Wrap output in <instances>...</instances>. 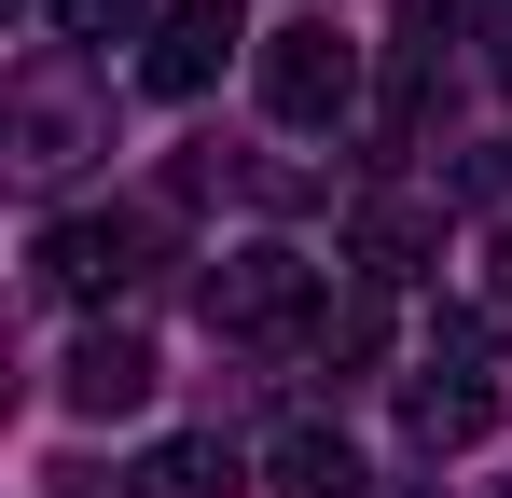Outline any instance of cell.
Listing matches in <instances>:
<instances>
[{
	"label": "cell",
	"mask_w": 512,
	"mask_h": 498,
	"mask_svg": "<svg viewBox=\"0 0 512 498\" xmlns=\"http://www.w3.org/2000/svg\"><path fill=\"white\" fill-rule=\"evenodd\" d=\"M402 429H416L429 457H471L499 429V332L485 319H443V346L402 374Z\"/></svg>",
	"instance_id": "obj_1"
},
{
	"label": "cell",
	"mask_w": 512,
	"mask_h": 498,
	"mask_svg": "<svg viewBox=\"0 0 512 498\" xmlns=\"http://www.w3.org/2000/svg\"><path fill=\"white\" fill-rule=\"evenodd\" d=\"M250 70H263V111H277V125H305V139H319V125H360V42H346L333 14H291Z\"/></svg>",
	"instance_id": "obj_2"
},
{
	"label": "cell",
	"mask_w": 512,
	"mask_h": 498,
	"mask_svg": "<svg viewBox=\"0 0 512 498\" xmlns=\"http://www.w3.org/2000/svg\"><path fill=\"white\" fill-rule=\"evenodd\" d=\"M277 319H319V263L305 249H222L208 263V332H277Z\"/></svg>",
	"instance_id": "obj_3"
},
{
	"label": "cell",
	"mask_w": 512,
	"mask_h": 498,
	"mask_svg": "<svg viewBox=\"0 0 512 498\" xmlns=\"http://www.w3.org/2000/svg\"><path fill=\"white\" fill-rule=\"evenodd\" d=\"M139 263H153V222H42V291L70 305H111Z\"/></svg>",
	"instance_id": "obj_4"
},
{
	"label": "cell",
	"mask_w": 512,
	"mask_h": 498,
	"mask_svg": "<svg viewBox=\"0 0 512 498\" xmlns=\"http://www.w3.org/2000/svg\"><path fill=\"white\" fill-rule=\"evenodd\" d=\"M222 56H236V0H180L167 28L139 42V83H153V97H208Z\"/></svg>",
	"instance_id": "obj_5"
},
{
	"label": "cell",
	"mask_w": 512,
	"mask_h": 498,
	"mask_svg": "<svg viewBox=\"0 0 512 498\" xmlns=\"http://www.w3.org/2000/svg\"><path fill=\"white\" fill-rule=\"evenodd\" d=\"M56 402H70V415H139V402H153V346H139V332H111V319H97L84 346L56 360Z\"/></svg>",
	"instance_id": "obj_6"
},
{
	"label": "cell",
	"mask_w": 512,
	"mask_h": 498,
	"mask_svg": "<svg viewBox=\"0 0 512 498\" xmlns=\"http://www.w3.org/2000/svg\"><path fill=\"white\" fill-rule=\"evenodd\" d=\"M305 360H319V374H374V360H388V277H333L319 319H305Z\"/></svg>",
	"instance_id": "obj_7"
},
{
	"label": "cell",
	"mask_w": 512,
	"mask_h": 498,
	"mask_svg": "<svg viewBox=\"0 0 512 498\" xmlns=\"http://www.w3.org/2000/svg\"><path fill=\"white\" fill-rule=\"evenodd\" d=\"M429 249H443V208H416V194H374V208L346 222V263H360V277H416Z\"/></svg>",
	"instance_id": "obj_8"
},
{
	"label": "cell",
	"mask_w": 512,
	"mask_h": 498,
	"mask_svg": "<svg viewBox=\"0 0 512 498\" xmlns=\"http://www.w3.org/2000/svg\"><path fill=\"white\" fill-rule=\"evenodd\" d=\"M125 498H250V471H236V443H222V429H180V443L139 457V485H125Z\"/></svg>",
	"instance_id": "obj_9"
},
{
	"label": "cell",
	"mask_w": 512,
	"mask_h": 498,
	"mask_svg": "<svg viewBox=\"0 0 512 498\" xmlns=\"http://www.w3.org/2000/svg\"><path fill=\"white\" fill-rule=\"evenodd\" d=\"M263 485H277V498H360L374 471H360V443H346V429H277Z\"/></svg>",
	"instance_id": "obj_10"
},
{
	"label": "cell",
	"mask_w": 512,
	"mask_h": 498,
	"mask_svg": "<svg viewBox=\"0 0 512 498\" xmlns=\"http://www.w3.org/2000/svg\"><path fill=\"white\" fill-rule=\"evenodd\" d=\"M42 14H56V42H97V56H111V42H153V28H167L153 0H42Z\"/></svg>",
	"instance_id": "obj_11"
},
{
	"label": "cell",
	"mask_w": 512,
	"mask_h": 498,
	"mask_svg": "<svg viewBox=\"0 0 512 498\" xmlns=\"http://www.w3.org/2000/svg\"><path fill=\"white\" fill-rule=\"evenodd\" d=\"M499 305H512V236H499Z\"/></svg>",
	"instance_id": "obj_12"
},
{
	"label": "cell",
	"mask_w": 512,
	"mask_h": 498,
	"mask_svg": "<svg viewBox=\"0 0 512 498\" xmlns=\"http://www.w3.org/2000/svg\"><path fill=\"white\" fill-rule=\"evenodd\" d=\"M485 498H512V471H499V485H485Z\"/></svg>",
	"instance_id": "obj_13"
},
{
	"label": "cell",
	"mask_w": 512,
	"mask_h": 498,
	"mask_svg": "<svg viewBox=\"0 0 512 498\" xmlns=\"http://www.w3.org/2000/svg\"><path fill=\"white\" fill-rule=\"evenodd\" d=\"M499 70H512V42H499Z\"/></svg>",
	"instance_id": "obj_14"
}]
</instances>
